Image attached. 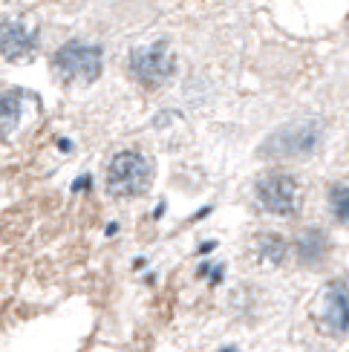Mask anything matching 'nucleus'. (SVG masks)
Listing matches in <instances>:
<instances>
[{"instance_id": "1", "label": "nucleus", "mask_w": 349, "mask_h": 352, "mask_svg": "<svg viewBox=\"0 0 349 352\" xmlns=\"http://www.w3.org/2000/svg\"><path fill=\"white\" fill-rule=\"evenodd\" d=\"M153 182V162L139 151H122L107 165V194L115 199L142 197Z\"/></svg>"}, {"instance_id": "2", "label": "nucleus", "mask_w": 349, "mask_h": 352, "mask_svg": "<svg viewBox=\"0 0 349 352\" xmlns=\"http://www.w3.org/2000/svg\"><path fill=\"white\" fill-rule=\"evenodd\" d=\"M52 69L64 84H93L101 76V47L69 41L52 55Z\"/></svg>"}, {"instance_id": "3", "label": "nucleus", "mask_w": 349, "mask_h": 352, "mask_svg": "<svg viewBox=\"0 0 349 352\" xmlns=\"http://www.w3.org/2000/svg\"><path fill=\"white\" fill-rule=\"evenodd\" d=\"M173 67H177V61H173L168 43H150V47H142L130 55V76L142 87H148V90L168 84L173 76Z\"/></svg>"}, {"instance_id": "4", "label": "nucleus", "mask_w": 349, "mask_h": 352, "mask_svg": "<svg viewBox=\"0 0 349 352\" xmlns=\"http://www.w3.org/2000/svg\"><path fill=\"white\" fill-rule=\"evenodd\" d=\"M257 199L271 214H295L300 208L303 188L289 173H269L257 182Z\"/></svg>"}, {"instance_id": "5", "label": "nucleus", "mask_w": 349, "mask_h": 352, "mask_svg": "<svg viewBox=\"0 0 349 352\" xmlns=\"http://www.w3.org/2000/svg\"><path fill=\"white\" fill-rule=\"evenodd\" d=\"M41 119V101L32 93L12 90L6 96H0V133L12 139V133L29 130Z\"/></svg>"}, {"instance_id": "6", "label": "nucleus", "mask_w": 349, "mask_h": 352, "mask_svg": "<svg viewBox=\"0 0 349 352\" xmlns=\"http://www.w3.org/2000/svg\"><path fill=\"white\" fill-rule=\"evenodd\" d=\"M35 29L26 18H6L0 23V55L9 61H26L35 52Z\"/></svg>"}, {"instance_id": "7", "label": "nucleus", "mask_w": 349, "mask_h": 352, "mask_svg": "<svg viewBox=\"0 0 349 352\" xmlns=\"http://www.w3.org/2000/svg\"><path fill=\"white\" fill-rule=\"evenodd\" d=\"M321 320L332 335H346L349 332V286L346 283L335 280V283L326 286Z\"/></svg>"}, {"instance_id": "8", "label": "nucleus", "mask_w": 349, "mask_h": 352, "mask_svg": "<svg viewBox=\"0 0 349 352\" xmlns=\"http://www.w3.org/2000/svg\"><path fill=\"white\" fill-rule=\"evenodd\" d=\"M317 142V130L315 124H303V127H286L280 130L274 139L266 142V151H271V156H295V153H312Z\"/></svg>"}, {"instance_id": "9", "label": "nucleus", "mask_w": 349, "mask_h": 352, "mask_svg": "<svg viewBox=\"0 0 349 352\" xmlns=\"http://www.w3.org/2000/svg\"><path fill=\"white\" fill-rule=\"evenodd\" d=\"M297 254L303 263H315V260H321L326 254V237L324 234H317V231H309L306 237L300 240L297 245Z\"/></svg>"}, {"instance_id": "10", "label": "nucleus", "mask_w": 349, "mask_h": 352, "mask_svg": "<svg viewBox=\"0 0 349 352\" xmlns=\"http://www.w3.org/2000/svg\"><path fill=\"white\" fill-rule=\"evenodd\" d=\"M329 199H332V211H335V217L338 219H349V188L346 185H335L332 188V194H329Z\"/></svg>"}]
</instances>
